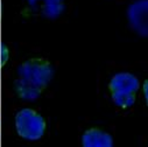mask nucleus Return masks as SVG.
Returning <instances> with one entry per match:
<instances>
[{"label":"nucleus","instance_id":"obj_7","mask_svg":"<svg viewBox=\"0 0 148 147\" xmlns=\"http://www.w3.org/2000/svg\"><path fill=\"white\" fill-rule=\"evenodd\" d=\"M14 90H15L16 95L21 99L28 100V102L36 100L38 98H40V96L42 93L41 90H39L38 88H35V87L28 84L22 78H18V80L14 81Z\"/></svg>","mask_w":148,"mask_h":147},{"label":"nucleus","instance_id":"obj_3","mask_svg":"<svg viewBox=\"0 0 148 147\" xmlns=\"http://www.w3.org/2000/svg\"><path fill=\"white\" fill-rule=\"evenodd\" d=\"M15 128L18 134L28 141H36L46 132L43 117L33 109H22L15 116Z\"/></svg>","mask_w":148,"mask_h":147},{"label":"nucleus","instance_id":"obj_6","mask_svg":"<svg viewBox=\"0 0 148 147\" xmlns=\"http://www.w3.org/2000/svg\"><path fill=\"white\" fill-rule=\"evenodd\" d=\"M82 145L84 147H112L113 138L100 128H90L84 132Z\"/></svg>","mask_w":148,"mask_h":147},{"label":"nucleus","instance_id":"obj_5","mask_svg":"<svg viewBox=\"0 0 148 147\" xmlns=\"http://www.w3.org/2000/svg\"><path fill=\"white\" fill-rule=\"evenodd\" d=\"M29 7L48 19H56L65 11L64 0H27Z\"/></svg>","mask_w":148,"mask_h":147},{"label":"nucleus","instance_id":"obj_4","mask_svg":"<svg viewBox=\"0 0 148 147\" xmlns=\"http://www.w3.org/2000/svg\"><path fill=\"white\" fill-rule=\"evenodd\" d=\"M131 28L142 38H148V0H136L127 10Z\"/></svg>","mask_w":148,"mask_h":147},{"label":"nucleus","instance_id":"obj_2","mask_svg":"<svg viewBox=\"0 0 148 147\" xmlns=\"http://www.w3.org/2000/svg\"><path fill=\"white\" fill-rule=\"evenodd\" d=\"M54 68L49 61L35 57L25 61L18 68V76L28 84L43 91L54 77Z\"/></svg>","mask_w":148,"mask_h":147},{"label":"nucleus","instance_id":"obj_9","mask_svg":"<svg viewBox=\"0 0 148 147\" xmlns=\"http://www.w3.org/2000/svg\"><path fill=\"white\" fill-rule=\"evenodd\" d=\"M143 95H145V98H146V103L148 105V80H146L145 83H143Z\"/></svg>","mask_w":148,"mask_h":147},{"label":"nucleus","instance_id":"obj_1","mask_svg":"<svg viewBox=\"0 0 148 147\" xmlns=\"http://www.w3.org/2000/svg\"><path fill=\"white\" fill-rule=\"evenodd\" d=\"M139 88L140 82L138 77L131 72H118L111 78L108 83L112 102L123 109H127L134 105L135 93Z\"/></svg>","mask_w":148,"mask_h":147},{"label":"nucleus","instance_id":"obj_8","mask_svg":"<svg viewBox=\"0 0 148 147\" xmlns=\"http://www.w3.org/2000/svg\"><path fill=\"white\" fill-rule=\"evenodd\" d=\"M10 57V52H8V48L5 46V45H1V47H0V64L4 65L7 60Z\"/></svg>","mask_w":148,"mask_h":147}]
</instances>
